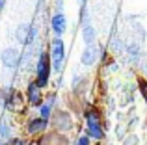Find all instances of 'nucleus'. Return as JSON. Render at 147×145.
<instances>
[{
    "label": "nucleus",
    "mask_w": 147,
    "mask_h": 145,
    "mask_svg": "<svg viewBox=\"0 0 147 145\" xmlns=\"http://www.w3.org/2000/svg\"><path fill=\"white\" fill-rule=\"evenodd\" d=\"M88 143H90V136H82L78 140V145H88Z\"/></svg>",
    "instance_id": "12"
},
{
    "label": "nucleus",
    "mask_w": 147,
    "mask_h": 145,
    "mask_svg": "<svg viewBox=\"0 0 147 145\" xmlns=\"http://www.w3.org/2000/svg\"><path fill=\"white\" fill-rule=\"evenodd\" d=\"M4 6V0H0V7H2Z\"/></svg>",
    "instance_id": "14"
},
{
    "label": "nucleus",
    "mask_w": 147,
    "mask_h": 145,
    "mask_svg": "<svg viewBox=\"0 0 147 145\" xmlns=\"http://www.w3.org/2000/svg\"><path fill=\"white\" fill-rule=\"evenodd\" d=\"M19 60H21V54H19L17 48H6L2 52V63L6 67H9V69L19 65Z\"/></svg>",
    "instance_id": "4"
},
{
    "label": "nucleus",
    "mask_w": 147,
    "mask_h": 145,
    "mask_svg": "<svg viewBox=\"0 0 147 145\" xmlns=\"http://www.w3.org/2000/svg\"><path fill=\"white\" fill-rule=\"evenodd\" d=\"M97 56H99V50L95 47H91V45H88V48L82 54V63L84 65H93L95 60H97Z\"/></svg>",
    "instance_id": "6"
},
{
    "label": "nucleus",
    "mask_w": 147,
    "mask_h": 145,
    "mask_svg": "<svg viewBox=\"0 0 147 145\" xmlns=\"http://www.w3.org/2000/svg\"><path fill=\"white\" fill-rule=\"evenodd\" d=\"M50 24H52L54 34H56V36H61V34L65 32V28H67V19H65V15L61 13V11H58V13L52 17Z\"/></svg>",
    "instance_id": "5"
},
{
    "label": "nucleus",
    "mask_w": 147,
    "mask_h": 145,
    "mask_svg": "<svg viewBox=\"0 0 147 145\" xmlns=\"http://www.w3.org/2000/svg\"><path fill=\"white\" fill-rule=\"evenodd\" d=\"M36 36H37V30H36V26H32V24H21L17 28V39L21 41L22 45H30L36 39Z\"/></svg>",
    "instance_id": "3"
},
{
    "label": "nucleus",
    "mask_w": 147,
    "mask_h": 145,
    "mask_svg": "<svg viewBox=\"0 0 147 145\" xmlns=\"http://www.w3.org/2000/svg\"><path fill=\"white\" fill-rule=\"evenodd\" d=\"M63 56H65V47H63V41L60 37L50 43V58H52V63H54V69L60 71L61 69V63H63Z\"/></svg>",
    "instance_id": "2"
},
{
    "label": "nucleus",
    "mask_w": 147,
    "mask_h": 145,
    "mask_svg": "<svg viewBox=\"0 0 147 145\" xmlns=\"http://www.w3.org/2000/svg\"><path fill=\"white\" fill-rule=\"evenodd\" d=\"M82 2H84V0H82Z\"/></svg>",
    "instance_id": "15"
},
{
    "label": "nucleus",
    "mask_w": 147,
    "mask_h": 145,
    "mask_svg": "<svg viewBox=\"0 0 147 145\" xmlns=\"http://www.w3.org/2000/svg\"><path fill=\"white\" fill-rule=\"evenodd\" d=\"M0 138L2 140L9 138V127H7V123H0Z\"/></svg>",
    "instance_id": "11"
},
{
    "label": "nucleus",
    "mask_w": 147,
    "mask_h": 145,
    "mask_svg": "<svg viewBox=\"0 0 147 145\" xmlns=\"http://www.w3.org/2000/svg\"><path fill=\"white\" fill-rule=\"evenodd\" d=\"M84 41H86V45H91L95 41V30H93L91 24L84 26Z\"/></svg>",
    "instance_id": "9"
},
{
    "label": "nucleus",
    "mask_w": 147,
    "mask_h": 145,
    "mask_svg": "<svg viewBox=\"0 0 147 145\" xmlns=\"http://www.w3.org/2000/svg\"><path fill=\"white\" fill-rule=\"evenodd\" d=\"M52 102H54V97H50V101L47 102V104L41 106V117H45V119H47V117L50 115V112H52Z\"/></svg>",
    "instance_id": "10"
},
{
    "label": "nucleus",
    "mask_w": 147,
    "mask_h": 145,
    "mask_svg": "<svg viewBox=\"0 0 147 145\" xmlns=\"http://www.w3.org/2000/svg\"><path fill=\"white\" fill-rule=\"evenodd\" d=\"M28 101L32 102V104H36V106L41 104V91H39L37 82H34V84L28 86Z\"/></svg>",
    "instance_id": "7"
},
{
    "label": "nucleus",
    "mask_w": 147,
    "mask_h": 145,
    "mask_svg": "<svg viewBox=\"0 0 147 145\" xmlns=\"http://www.w3.org/2000/svg\"><path fill=\"white\" fill-rule=\"evenodd\" d=\"M13 145H26V143H24V142H21V140H15Z\"/></svg>",
    "instance_id": "13"
},
{
    "label": "nucleus",
    "mask_w": 147,
    "mask_h": 145,
    "mask_svg": "<svg viewBox=\"0 0 147 145\" xmlns=\"http://www.w3.org/2000/svg\"><path fill=\"white\" fill-rule=\"evenodd\" d=\"M45 127H47V119L45 117H39V119H32L28 123V130L32 132H41V130H45Z\"/></svg>",
    "instance_id": "8"
},
{
    "label": "nucleus",
    "mask_w": 147,
    "mask_h": 145,
    "mask_svg": "<svg viewBox=\"0 0 147 145\" xmlns=\"http://www.w3.org/2000/svg\"><path fill=\"white\" fill-rule=\"evenodd\" d=\"M49 75H50V62H49V54L41 52L39 62H37V86L43 87L49 82Z\"/></svg>",
    "instance_id": "1"
}]
</instances>
